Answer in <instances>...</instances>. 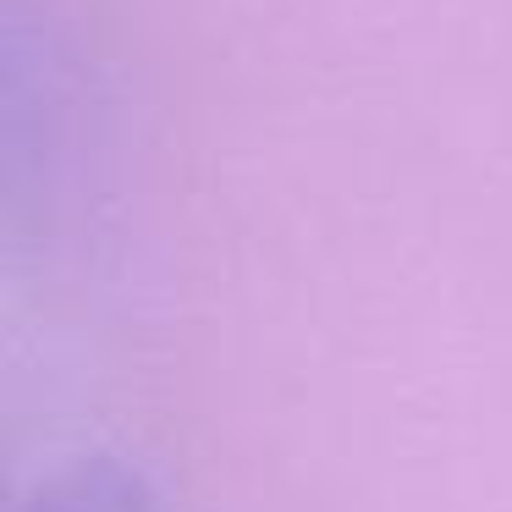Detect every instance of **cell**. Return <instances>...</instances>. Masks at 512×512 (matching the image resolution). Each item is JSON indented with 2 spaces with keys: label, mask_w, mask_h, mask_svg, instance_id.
Masks as SVG:
<instances>
[{
  "label": "cell",
  "mask_w": 512,
  "mask_h": 512,
  "mask_svg": "<svg viewBox=\"0 0 512 512\" xmlns=\"http://www.w3.org/2000/svg\"><path fill=\"white\" fill-rule=\"evenodd\" d=\"M28 512H155V501L122 463H78L50 479Z\"/></svg>",
  "instance_id": "obj_1"
}]
</instances>
